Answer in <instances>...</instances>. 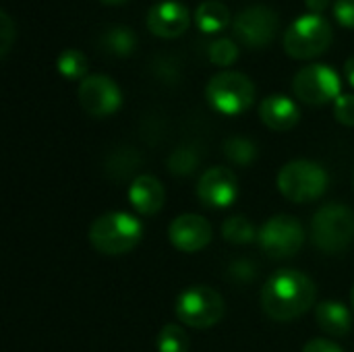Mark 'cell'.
<instances>
[{"instance_id": "cell-20", "label": "cell", "mask_w": 354, "mask_h": 352, "mask_svg": "<svg viewBox=\"0 0 354 352\" xmlns=\"http://www.w3.org/2000/svg\"><path fill=\"white\" fill-rule=\"evenodd\" d=\"M222 237L228 241V243H234V245H247L251 241L257 239V232L253 228V224L243 218V216H232L224 222L222 226Z\"/></svg>"}, {"instance_id": "cell-24", "label": "cell", "mask_w": 354, "mask_h": 352, "mask_svg": "<svg viewBox=\"0 0 354 352\" xmlns=\"http://www.w3.org/2000/svg\"><path fill=\"white\" fill-rule=\"evenodd\" d=\"M199 154L193 149V147H178L172 151V156L168 158V168L172 174L176 176H187L191 172H195L197 164H199Z\"/></svg>"}, {"instance_id": "cell-9", "label": "cell", "mask_w": 354, "mask_h": 352, "mask_svg": "<svg viewBox=\"0 0 354 352\" xmlns=\"http://www.w3.org/2000/svg\"><path fill=\"white\" fill-rule=\"evenodd\" d=\"M340 89H342V81L338 73L322 62L303 66L292 79L295 95L305 104H313V106H324L332 100L336 102Z\"/></svg>"}, {"instance_id": "cell-4", "label": "cell", "mask_w": 354, "mask_h": 352, "mask_svg": "<svg viewBox=\"0 0 354 352\" xmlns=\"http://www.w3.org/2000/svg\"><path fill=\"white\" fill-rule=\"evenodd\" d=\"M334 39V31L328 19L315 12L301 15L284 31V50L292 58H315L324 54Z\"/></svg>"}, {"instance_id": "cell-3", "label": "cell", "mask_w": 354, "mask_h": 352, "mask_svg": "<svg viewBox=\"0 0 354 352\" xmlns=\"http://www.w3.org/2000/svg\"><path fill=\"white\" fill-rule=\"evenodd\" d=\"M311 237L315 247L324 253H344L354 243V212L340 203L324 205L313 216Z\"/></svg>"}, {"instance_id": "cell-7", "label": "cell", "mask_w": 354, "mask_h": 352, "mask_svg": "<svg viewBox=\"0 0 354 352\" xmlns=\"http://www.w3.org/2000/svg\"><path fill=\"white\" fill-rule=\"evenodd\" d=\"M224 299L218 290L209 286H191L185 293H180L176 301V317L197 330H205L216 326L224 317Z\"/></svg>"}, {"instance_id": "cell-28", "label": "cell", "mask_w": 354, "mask_h": 352, "mask_svg": "<svg viewBox=\"0 0 354 352\" xmlns=\"http://www.w3.org/2000/svg\"><path fill=\"white\" fill-rule=\"evenodd\" d=\"M334 15H336L338 23L354 29V0H336Z\"/></svg>"}, {"instance_id": "cell-6", "label": "cell", "mask_w": 354, "mask_h": 352, "mask_svg": "<svg viewBox=\"0 0 354 352\" xmlns=\"http://www.w3.org/2000/svg\"><path fill=\"white\" fill-rule=\"evenodd\" d=\"M278 189L292 203H309L326 193L328 172L315 162L295 160L278 172Z\"/></svg>"}, {"instance_id": "cell-22", "label": "cell", "mask_w": 354, "mask_h": 352, "mask_svg": "<svg viewBox=\"0 0 354 352\" xmlns=\"http://www.w3.org/2000/svg\"><path fill=\"white\" fill-rule=\"evenodd\" d=\"M224 156L239 164V166H247L257 158V147L251 139L245 137H230L224 141Z\"/></svg>"}, {"instance_id": "cell-13", "label": "cell", "mask_w": 354, "mask_h": 352, "mask_svg": "<svg viewBox=\"0 0 354 352\" xmlns=\"http://www.w3.org/2000/svg\"><path fill=\"white\" fill-rule=\"evenodd\" d=\"M191 12L178 0H162L147 10V27L160 37H178L187 31Z\"/></svg>"}, {"instance_id": "cell-16", "label": "cell", "mask_w": 354, "mask_h": 352, "mask_svg": "<svg viewBox=\"0 0 354 352\" xmlns=\"http://www.w3.org/2000/svg\"><path fill=\"white\" fill-rule=\"evenodd\" d=\"M259 116H261L263 124L270 127L272 131H290L299 122L301 110L290 98L274 93L261 102Z\"/></svg>"}, {"instance_id": "cell-19", "label": "cell", "mask_w": 354, "mask_h": 352, "mask_svg": "<svg viewBox=\"0 0 354 352\" xmlns=\"http://www.w3.org/2000/svg\"><path fill=\"white\" fill-rule=\"evenodd\" d=\"M100 46L116 56H127L137 46V33L129 25H108L100 33Z\"/></svg>"}, {"instance_id": "cell-5", "label": "cell", "mask_w": 354, "mask_h": 352, "mask_svg": "<svg viewBox=\"0 0 354 352\" xmlns=\"http://www.w3.org/2000/svg\"><path fill=\"white\" fill-rule=\"evenodd\" d=\"M205 98L214 110L226 116L243 114L255 100L253 81L239 71H222L214 75L205 87Z\"/></svg>"}, {"instance_id": "cell-34", "label": "cell", "mask_w": 354, "mask_h": 352, "mask_svg": "<svg viewBox=\"0 0 354 352\" xmlns=\"http://www.w3.org/2000/svg\"><path fill=\"white\" fill-rule=\"evenodd\" d=\"M351 301H353V309H354V286H353V293H351Z\"/></svg>"}, {"instance_id": "cell-2", "label": "cell", "mask_w": 354, "mask_h": 352, "mask_svg": "<svg viewBox=\"0 0 354 352\" xmlns=\"http://www.w3.org/2000/svg\"><path fill=\"white\" fill-rule=\"evenodd\" d=\"M143 237V224L127 212H110L100 216L89 230L93 249L104 255H122L133 251Z\"/></svg>"}, {"instance_id": "cell-32", "label": "cell", "mask_w": 354, "mask_h": 352, "mask_svg": "<svg viewBox=\"0 0 354 352\" xmlns=\"http://www.w3.org/2000/svg\"><path fill=\"white\" fill-rule=\"evenodd\" d=\"M344 75H346L348 83L354 87V54L346 60V64H344Z\"/></svg>"}, {"instance_id": "cell-17", "label": "cell", "mask_w": 354, "mask_h": 352, "mask_svg": "<svg viewBox=\"0 0 354 352\" xmlns=\"http://www.w3.org/2000/svg\"><path fill=\"white\" fill-rule=\"evenodd\" d=\"M315 319L319 324V328L326 334H332L336 338H342L351 332L353 328V319H351V311L338 303V301H324L317 305L315 309Z\"/></svg>"}, {"instance_id": "cell-21", "label": "cell", "mask_w": 354, "mask_h": 352, "mask_svg": "<svg viewBox=\"0 0 354 352\" xmlns=\"http://www.w3.org/2000/svg\"><path fill=\"white\" fill-rule=\"evenodd\" d=\"M58 71L66 79H85L87 77V56L81 50H64L58 56Z\"/></svg>"}, {"instance_id": "cell-14", "label": "cell", "mask_w": 354, "mask_h": 352, "mask_svg": "<svg viewBox=\"0 0 354 352\" xmlns=\"http://www.w3.org/2000/svg\"><path fill=\"white\" fill-rule=\"evenodd\" d=\"M170 241L178 251L197 253L212 241V226L197 214H183L170 224Z\"/></svg>"}, {"instance_id": "cell-11", "label": "cell", "mask_w": 354, "mask_h": 352, "mask_svg": "<svg viewBox=\"0 0 354 352\" xmlns=\"http://www.w3.org/2000/svg\"><path fill=\"white\" fill-rule=\"evenodd\" d=\"M79 102L91 116H110L122 104L120 87L108 75H87L79 83Z\"/></svg>"}, {"instance_id": "cell-31", "label": "cell", "mask_w": 354, "mask_h": 352, "mask_svg": "<svg viewBox=\"0 0 354 352\" xmlns=\"http://www.w3.org/2000/svg\"><path fill=\"white\" fill-rule=\"evenodd\" d=\"M305 4L309 6V10H311V12L322 15V12L332 4V0H305Z\"/></svg>"}, {"instance_id": "cell-26", "label": "cell", "mask_w": 354, "mask_h": 352, "mask_svg": "<svg viewBox=\"0 0 354 352\" xmlns=\"http://www.w3.org/2000/svg\"><path fill=\"white\" fill-rule=\"evenodd\" d=\"M334 116L338 122L354 127V93H340L334 102Z\"/></svg>"}, {"instance_id": "cell-18", "label": "cell", "mask_w": 354, "mask_h": 352, "mask_svg": "<svg viewBox=\"0 0 354 352\" xmlns=\"http://www.w3.org/2000/svg\"><path fill=\"white\" fill-rule=\"evenodd\" d=\"M230 10L224 2L220 0H203L195 8V23L201 31L205 33H216L228 27L230 23Z\"/></svg>"}, {"instance_id": "cell-33", "label": "cell", "mask_w": 354, "mask_h": 352, "mask_svg": "<svg viewBox=\"0 0 354 352\" xmlns=\"http://www.w3.org/2000/svg\"><path fill=\"white\" fill-rule=\"evenodd\" d=\"M102 2H106V4H120V2H127V0H102Z\"/></svg>"}, {"instance_id": "cell-8", "label": "cell", "mask_w": 354, "mask_h": 352, "mask_svg": "<svg viewBox=\"0 0 354 352\" xmlns=\"http://www.w3.org/2000/svg\"><path fill=\"white\" fill-rule=\"evenodd\" d=\"M261 251L272 259H286L299 253L305 243V230L292 216H274L257 232Z\"/></svg>"}, {"instance_id": "cell-23", "label": "cell", "mask_w": 354, "mask_h": 352, "mask_svg": "<svg viewBox=\"0 0 354 352\" xmlns=\"http://www.w3.org/2000/svg\"><path fill=\"white\" fill-rule=\"evenodd\" d=\"M158 352H189V338L180 326L168 324L158 336Z\"/></svg>"}, {"instance_id": "cell-1", "label": "cell", "mask_w": 354, "mask_h": 352, "mask_svg": "<svg viewBox=\"0 0 354 352\" xmlns=\"http://www.w3.org/2000/svg\"><path fill=\"white\" fill-rule=\"evenodd\" d=\"M313 280L299 270H280L261 290V307L276 322H292L305 315L315 303Z\"/></svg>"}, {"instance_id": "cell-25", "label": "cell", "mask_w": 354, "mask_h": 352, "mask_svg": "<svg viewBox=\"0 0 354 352\" xmlns=\"http://www.w3.org/2000/svg\"><path fill=\"white\" fill-rule=\"evenodd\" d=\"M209 60L214 64H220V66H228L232 62H236L239 58V46L230 39V37H218L209 44Z\"/></svg>"}, {"instance_id": "cell-10", "label": "cell", "mask_w": 354, "mask_h": 352, "mask_svg": "<svg viewBox=\"0 0 354 352\" xmlns=\"http://www.w3.org/2000/svg\"><path fill=\"white\" fill-rule=\"evenodd\" d=\"M278 12L268 4H251L236 12L232 19V29L239 41L247 44L249 48H263L272 44L278 33Z\"/></svg>"}, {"instance_id": "cell-27", "label": "cell", "mask_w": 354, "mask_h": 352, "mask_svg": "<svg viewBox=\"0 0 354 352\" xmlns=\"http://www.w3.org/2000/svg\"><path fill=\"white\" fill-rule=\"evenodd\" d=\"M15 25H12V19L8 17L6 10H0V56H6L10 46H12V39H15Z\"/></svg>"}, {"instance_id": "cell-29", "label": "cell", "mask_w": 354, "mask_h": 352, "mask_svg": "<svg viewBox=\"0 0 354 352\" xmlns=\"http://www.w3.org/2000/svg\"><path fill=\"white\" fill-rule=\"evenodd\" d=\"M303 352H342L338 344H334L332 340H324V338H315L311 342H307V346Z\"/></svg>"}, {"instance_id": "cell-15", "label": "cell", "mask_w": 354, "mask_h": 352, "mask_svg": "<svg viewBox=\"0 0 354 352\" xmlns=\"http://www.w3.org/2000/svg\"><path fill=\"white\" fill-rule=\"evenodd\" d=\"M129 201L139 214L153 216L162 210L166 201L164 185L151 174H141L129 187Z\"/></svg>"}, {"instance_id": "cell-12", "label": "cell", "mask_w": 354, "mask_h": 352, "mask_svg": "<svg viewBox=\"0 0 354 352\" xmlns=\"http://www.w3.org/2000/svg\"><path fill=\"white\" fill-rule=\"evenodd\" d=\"M239 193L236 176L230 168L226 166H216L207 168L197 185V195L203 205L207 207H228L234 203Z\"/></svg>"}, {"instance_id": "cell-30", "label": "cell", "mask_w": 354, "mask_h": 352, "mask_svg": "<svg viewBox=\"0 0 354 352\" xmlns=\"http://www.w3.org/2000/svg\"><path fill=\"white\" fill-rule=\"evenodd\" d=\"M230 270H232V276L239 278V280H247V278L253 280L255 278V268L249 261H236Z\"/></svg>"}]
</instances>
